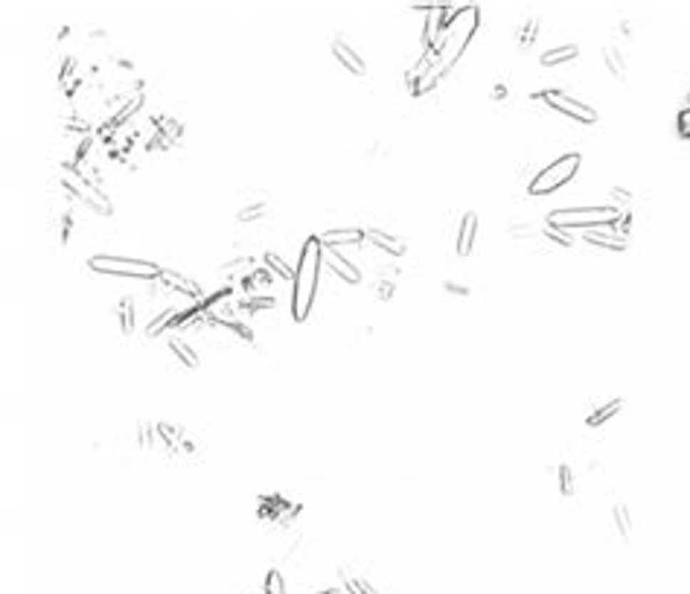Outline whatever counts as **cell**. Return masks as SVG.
<instances>
[{
	"label": "cell",
	"mask_w": 690,
	"mask_h": 594,
	"mask_svg": "<svg viewBox=\"0 0 690 594\" xmlns=\"http://www.w3.org/2000/svg\"><path fill=\"white\" fill-rule=\"evenodd\" d=\"M59 181H61V190L70 196V198H76L85 210H91L93 216H111L114 213V204H111V198H108L96 183L85 175V172H79L73 163H64L61 166V175H59Z\"/></svg>",
	"instance_id": "cell-1"
},
{
	"label": "cell",
	"mask_w": 690,
	"mask_h": 594,
	"mask_svg": "<svg viewBox=\"0 0 690 594\" xmlns=\"http://www.w3.org/2000/svg\"><path fill=\"white\" fill-rule=\"evenodd\" d=\"M318 263H320V248H318V239H309L303 245V253H300V263H298V271H295V297H292V309L298 318H306L312 301H315V291H318Z\"/></svg>",
	"instance_id": "cell-2"
},
{
	"label": "cell",
	"mask_w": 690,
	"mask_h": 594,
	"mask_svg": "<svg viewBox=\"0 0 690 594\" xmlns=\"http://www.w3.org/2000/svg\"><path fill=\"white\" fill-rule=\"evenodd\" d=\"M577 166H579V155H562L559 161H554V163H551L548 169H544L542 175H536V178L530 181L527 193L539 198V196H548V193L559 190L562 183H568V181L574 178Z\"/></svg>",
	"instance_id": "cell-3"
},
{
	"label": "cell",
	"mask_w": 690,
	"mask_h": 594,
	"mask_svg": "<svg viewBox=\"0 0 690 594\" xmlns=\"http://www.w3.org/2000/svg\"><path fill=\"white\" fill-rule=\"evenodd\" d=\"M91 268L99 274H120V277H137V280H158L161 268L143 259H126V256H93Z\"/></svg>",
	"instance_id": "cell-4"
},
{
	"label": "cell",
	"mask_w": 690,
	"mask_h": 594,
	"mask_svg": "<svg viewBox=\"0 0 690 594\" xmlns=\"http://www.w3.org/2000/svg\"><path fill=\"white\" fill-rule=\"evenodd\" d=\"M539 96H542L544 102H548L551 108H557L559 114L574 117L577 123H583V126H594V123H597V111H592V105L579 102L577 96L565 94V91H542Z\"/></svg>",
	"instance_id": "cell-5"
},
{
	"label": "cell",
	"mask_w": 690,
	"mask_h": 594,
	"mask_svg": "<svg viewBox=\"0 0 690 594\" xmlns=\"http://www.w3.org/2000/svg\"><path fill=\"white\" fill-rule=\"evenodd\" d=\"M333 56H335V61L350 73V76H365L367 73V61L358 56V50H352L347 41H341V39H333Z\"/></svg>",
	"instance_id": "cell-6"
},
{
	"label": "cell",
	"mask_w": 690,
	"mask_h": 594,
	"mask_svg": "<svg viewBox=\"0 0 690 594\" xmlns=\"http://www.w3.org/2000/svg\"><path fill=\"white\" fill-rule=\"evenodd\" d=\"M603 67L609 70V76L614 82H626V59H624V50L617 44L603 47Z\"/></svg>",
	"instance_id": "cell-7"
},
{
	"label": "cell",
	"mask_w": 690,
	"mask_h": 594,
	"mask_svg": "<svg viewBox=\"0 0 690 594\" xmlns=\"http://www.w3.org/2000/svg\"><path fill=\"white\" fill-rule=\"evenodd\" d=\"M475 233H478V216H475V213H466L463 221H460V231H457V253H460V256L472 251Z\"/></svg>",
	"instance_id": "cell-8"
},
{
	"label": "cell",
	"mask_w": 690,
	"mask_h": 594,
	"mask_svg": "<svg viewBox=\"0 0 690 594\" xmlns=\"http://www.w3.org/2000/svg\"><path fill=\"white\" fill-rule=\"evenodd\" d=\"M326 266H330V268H333L338 277H344L347 283H358V277H361V274H358V271H355V268L347 263L344 256H338V251H335L333 245H326Z\"/></svg>",
	"instance_id": "cell-9"
},
{
	"label": "cell",
	"mask_w": 690,
	"mask_h": 594,
	"mask_svg": "<svg viewBox=\"0 0 690 594\" xmlns=\"http://www.w3.org/2000/svg\"><path fill=\"white\" fill-rule=\"evenodd\" d=\"M114 315H117L120 336H131V332H134V301H131V297H120Z\"/></svg>",
	"instance_id": "cell-10"
},
{
	"label": "cell",
	"mask_w": 690,
	"mask_h": 594,
	"mask_svg": "<svg viewBox=\"0 0 690 594\" xmlns=\"http://www.w3.org/2000/svg\"><path fill=\"white\" fill-rule=\"evenodd\" d=\"M365 239H367L370 245H376V248H382V251L393 253V256L405 253V245H402V242H399L396 236H387V233H382V231H365Z\"/></svg>",
	"instance_id": "cell-11"
},
{
	"label": "cell",
	"mask_w": 690,
	"mask_h": 594,
	"mask_svg": "<svg viewBox=\"0 0 690 594\" xmlns=\"http://www.w3.org/2000/svg\"><path fill=\"white\" fill-rule=\"evenodd\" d=\"M169 350L178 356V361H184L187 367H198V364H201L198 353L190 347V341H187V338H169Z\"/></svg>",
	"instance_id": "cell-12"
},
{
	"label": "cell",
	"mask_w": 690,
	"mask_h": 594,
	"mask_svg": "<svg viewBox=\"0 0 690 594\" xmlns=\"http://www.w3.org/2000/svg\"><path fill=\"white\" fill-rule=\"evenodd\" d=\"M263 263H265V266H268V271H271V274H277L280 280H295V271L288 268V263H285V259H283L280 253L265 251V253H263Z\"/></svg>",
	"instance_id": "cell-13"
},
{
	"label": "cell",
	"mask_w": 690,
	"mask_h": 594,
	"mask_svg": "<svg viewBox=\"0 0 690 594\" xmlns=\"http://www.w3.org/2000/svg\"><path fill=\"white\" fill-rule=\"evenodd\" d=\"M577 56V47L574 44H565V47H557V50H548L542 56V64L544 67H551V64H562V61H568V59H574Z\"/></svg>",
	"instance_id": "cell-14"
},
{
	"label": "cell",
	"mask_w": 690,
	"mask_h": 594,
	"mask_svg": "<svg viewBox=\"0 0 690 594\" xmlns=\"http://www.w3.org/2000/svg\"><path fill=\"white\" fill-rule=\"evenodd\" d=\"M539 26H542V21L533 15V18H527V24L519 29V44L522 47H533L536 44V39H539Z\"/></svg>",
	"instance_id": "cell-15"
},
{
	"label": "cell",
	"mask_w": 690,
	"mask_h": 594,
	"mask_svg": "<svg viewBox=\"0 0 690 594\" xmlns=\"http://www.w3.org/2000/svg\"><path fill=\"white\" fill-rule=\"evenodd\" d=\"M592 245H603V248H614V251H624V239L617 236H609V233H589L586 236Z\"/></svg>",
	"instance_id": "cell-16"
},
{
	"label": "cell",
	"mask_w": 690,
	"mask_h": 594,
	"mask_svg": "<svg viewBox=\"0 0 690 594\" xmlns=\"http://www.w3.org/2000/svg\"><path fill=\"white\" fill-rule=\"evenodd\" d=\"M268 213V204L265 201H260V204H253V207H245L242 213H239V221H253V218H263Z\"/></svg>",
	"instance_id": "cell-17"
},
{
	"label": "cell",
	"mask_w": 690,
	"mask_h": 594,
	"mask_svg": "<svg viewBox=\"0 0 690 594\" xmlns=\"http://www.w3.org/2000/svg\"><path fill=\"white\" fill-rule=\"evenodd\" d=\"M679 131H681L684 137H690V108H684L681 114H679Z\"/></svg>",
	"instance_id": "cell-18"
},
{
	"label": "cell",
	"mask_w": 690,
	"mask_h": 594,
	"mask_svg": "<svg viewBox=\"0 0 690 594\" xmlns=\"http://www.w3.org/2000/svg\"><path fill=\"white\" fill-rule=\"evenodd\" d=\"M687 108H690V105H687Z\"/></svg>",
	"instance_id": "cell-19"
}]
</instances>
